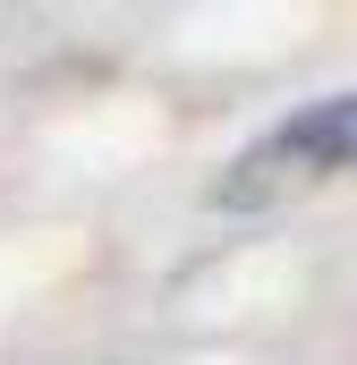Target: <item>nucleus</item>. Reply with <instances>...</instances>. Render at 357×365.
I'll return each instance as SVG.
<instances>
[{
  "label": "nucleus",
  "instance_id": "f257e3e1",
  "mask_svg": "<svg viewBox=\"0 0 357 365\" xmlns=\"http://www.w3.org/2000/svg\"><path fill=\"white\" fill-rule=\"evenodd\" d=\"M349 153H357V102L349 93H323V102L289 110L281 128H264V136L221 170L213 204H221V212H272V204H289V195H315L323 179H341Z\"/></svg>",
  "mask_w": 357,
  "mask_h": 365
}]
</instances>
